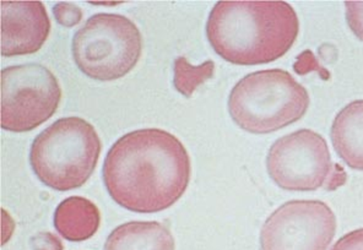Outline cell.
<instances>
[{"label": "cell", "instance_id": "3", "mask_svg": "<svg viewBox=\"0 0 363 250\" xmlns=\"http://www.w3.org/2000/svg\"><path fill=\"white\" fill-rule=\"evenodd\" d=\"M102 144L92 124L79 117L58 119L33 140L31 169L40 182L57 191L82 187L95 172Z\"/></svg>", "mask_w": 363, "mask_h": 250}, {"label": "cell", "instance_id": "10", "mask_svg": "<svg viewBox=\"0 0 363 250\" xmlns=\"http://www.w3.org/2000/svg\"><path fill=\"white\" fill-rule=\"evenodd\" d=\"M330 134L337 156L350 169L363 171V100L351 102L336 114Z\"/></svg>", "mask_w": 363, "mask_h": 250}, {"label": "cell", "instance_id": "4", "mask_svg": "<svg viewBox=\"0 0 363 250\" xmlns=\"http://www.w3.org/2000/svg\"><path fill=\"white\" fill-rule=\"evenodd\" d=\"M309 102L307 90L289 72L267 69L237 82L228 97V112L245 132L270 134L303 118Z\"/></svg>", "mask_w": 363, "mask_h": 250}, {"label": "cell", "instance_id": "2", "mask_svg": "<svg viewBox=\"0 0 363 250\" xmlns=\"http://www.w3.org/2000/svg\"><path fill=\"white\" fill-rule=\"evenodd\" d=\"M300 21L286 1L221 0L206 23L208 41L223 59L259 65L280 59L295 45Z\"/></svg>", "mask_w": 363, "mask_h": 250}, {"label": "cell", "instance_id": "11", "mask_svg": "<svg viewBox=\"0 0 363 250\" xmlns=\"http://www.w3.org/2000/svg\"><path fill=\"white\" fill-rule=\"evenodd\" d=\"M105 250H176V242L164 223L133 221L114 228Z\"/></svg>", "mask_w": 363, "mask_h": 250}, {"label": "cell", "instance_id": "12", "mask_svg": "<svg viewBox=\"0 0 363 250\" xmlns=\"http://www.w3.org/2000/svg\"><path fill=\"white\" fill-rule=\"evenodd\" d=\"M100 225V210L86 198L70 196L55 210V229L67 241H87L95 236Z\"/></svg>", "mask_w": 363, "mask_h": 250}, {"label": "cell", "instance_id": "5", "mask_svg": "<svg viewBox=\"0 0 363 250\" xmlns=\"http://www.w3.org/2000/svg\"><path fill=\"white\" fill-rule=\"evenodd\" d=\"M74 60L89 78L113 81L135 68L143 37L132 20L119 14H96L74 35Z\"/></svg>", "mask_w": 363, "mask_h": 250}, {"label": "cell", "instance_id": "16", "mask_svg": "<svg viewBox=\"0 0 363 250\" xmlns=\"http://www.w3.org/2000/svg\"><path fill=\"white\" fill-rule=\"evenodd\" d=\"M33 250H63V243L58 237L50 232L37 233L31 238Z\"/></svg>", "mask_w": 363, "mask_h": 250}, {"label": "cell", "instance_id": "13", "mask_svg": "<svg viewBox=\"0 0 363 250\" xmlns=\"http://www.w3.org/2000/svg\"><path fill=\"white\" fill-rule=\"evenodd\" d=\"M173 72V85L176 90L184 97H191L198 87L213 78L215 64L213 60H206L196 67L191 65L184 57H179L174 60Z\"/></svg>", "mask_w": 363, "mask_h": 250}, {"label": "cell", "instance_id": "1", "mask_svg": "<svg viewBox=\"0 0 363 250\" xmlns=\"http://www.w3.org/2000/svg\"><path fill=\"white\" fill-rule=\"evenodd\" d=\"M191 159L171 132L149 127L128 132L106 156L102 177L109 196L138 214L171 208L191 181Z\"/></svg>", "mask_w": 363, "mask_h": 250}, {"label": "cell", "instance_id": "17", "mask_svg": "<svg viewBox=\"0 0 363 250\" xmlns=\"http://www.w3.org/2000/svg\"><path fill=\"white\" fill-rule=\"evenodd\" d=\"M332 250H363V228L354 229L341 237Z\"/></svg>", "mask_w": 363, "mask_h": 250}, {"label": "cell", "instance_id": "7", "mask_svg": "<svg viewBox=\"0 0 363 250\" xmlns=\"http://www.w3.org/2000/svg\"><path fill=\"white\" fill-rule=\"evenodd\" d=\"M267 169L281 189L314 191L330 182L334 164L324 137L311 129H301L272 144Z\"/></svg>", "mask_w": 363, "mask_h": 250}, {"label": "cell", "instance_id": "15", "mask_svg": "<svg viewBox=\"0 0 363 250\" xmlns=\"http://www.w3.org/2000/svg\"><path fill=\"white\" fill-rule=\"evenodd\" d=\"M345 9L349 28L363 41V1H345Z\"/></svg>", "mask_w": 363, "mask_h": 250}, {"label": "cell", "instance_id": "8", "mask_svg": "<svg viewBox=\"0 0 363 250\" xmlns=\"http://www.w3.org/2000/svg\"><path fill=\"white\" fill-rule=\"evenodd\" d=\"M336 217L325 203L292 200L275 210L260 232L262 250H328Z\"/></svg>", "mask_w": 363, "mask_h": 250}, {"label": "cell", "instance_id": "6", "mask_svg": "<svg viewBox=\"0 0 363 250\" xmlns=\"http://www.w3.org/2000/svg\"><path fill=\"white\" fill-rule=\"evenodd\" d=\"M62 89L41 64L15 65L1 72V127L28 132L45 123L60 108Z\"/></svg>", "mask_w": 363, "mask_h": 250}, {"label": "cell", "instance_id": "9", "mask_svg": "<svg viewBox=\"0 0 363 250\" xmlns=\"http://www.w3.org/2000/svg\"><path fill=\"white\" fill-rule=\"evenodd\" d=\"M1 55L4 57L36 53L50 33V20L42 1L1 3Z\"/></svg>", "mask_w": 363, "mask_h": 250}, {"label": "cell", "instance_id": "14", "mask_svg": "<svg viewBox=\"0 0 363 250\" xmlns=\"http://www.w3.org/2000/svg\"><path fill=\"white\" fill-rule=\"evenodd\" d=\"M53 15L57 23L64 28H74L82 18V10L72 3L60 1L53 6Z\"/></svg>", "mask_w": 363, "mask_h": 250}]
</instances>
